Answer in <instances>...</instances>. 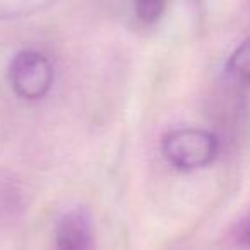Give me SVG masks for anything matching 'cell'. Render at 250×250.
Returning a JSON list of instances; mask_svg holds the SVG:
<instances>
[{
    "instance_id": "obj_1",
    "label": "cell",
    "mask_w": 250,
    "mask_h": 250,
    "mask_svg": "<svg viewBox=\"0 0 250 250\" xmlns=\"http://www.w3.org/2000/svg\"><path fill=\"white\" fill-rule=\"evenodd\" d=\"M161 151L167 161L182 171L204 168L216 160L219 141L216 134L206 129H177L163 137Z\"/></svg>"
},
{
    "instance_id": "obj_2",
    "label": "cell",
    "mask_w": 250,
    "mask_h": 250,
    "mask_svg": "<svg viewBox=\"0 0 250 250\" xmlns=\"http://www.w3.org/2000/svg\"><path fill=\"white\" fill-rule=\"evenodd\" d=\"M9 81L19 98L36 101L45 98L53 86V67L43 53L22 50L9 65Z\"/></svg>"
},
{
    "instance_id": "obj_3",
    "label": "cell",
    "mask_w": 250,
    "mask_h": 250,
    "mask_svg": "<svg viewBox=\"0 0 250 250\" xmlns=\"http://www.w3.org/2000/svg\"><path fill=\"white\" fill-rule=\"evenodd\" d=\"M94 243L93 223L86 209H72L60 218L55 228L57 250H91Z\"/></svg>"
},
{
    "instance_id": "obj_4",
    "label": "cell",
    "mask_w": 250,
    "mask_h": 250,
    "mask_svg": "<svg viewBox=\"0 0 250 250\" xmlns=\"http://www.w3.org/2000/svg\"><path fill=\"white\" fill-rule=\"evenodd\" d=\"M55 4V0H0V21L31 16Z\"/></svg>"
},
{
    "instance_id": "obj_5",
    "label": "cell",
    "mask_w": 250,
    "mask_h": 250,
    "mask_svg": "<svg viewBox=\"0 0 250 250\" xmlns=\"http://www.w3.org/2000/svg\"><path fill=\"white\" fill-rule=\"evenodd\" d=\"M226 70L233 79L250 84V36L243 40L238 48L229 55Z\"/></svg>"
},
{
    "instance_id": "obj_6",
    "label": "cell",
    "mask_w": 250,
    "mask_h": 250,
    "mask_svg": "<svg viewBox=\"0 0 250 250\" xmlns=\"http://www.w3.org/2000/svg\"><path fill=\"white\" fill-rule=\"evenodd\" d=\"M165 0H134L136 16L146 24H153L163 16L165 12Z\"/></svg>"
},
{
    "instance_id": "obj_7",
    "label": "cell",
    "mask_w": 250,
    "mask_h": 250,
    "mask_svg": "<svg viewBox=\"0 0 250 250\" xmlns=\"http://www.w3.org/2000/svg\"><path fill=\"white\" fill-rule=\"evenodd\" d=\"M236 238H238V242L243 247H249L250 249V216L240 223L238 231H236Z\"/></svg>"
}]
</instances>
